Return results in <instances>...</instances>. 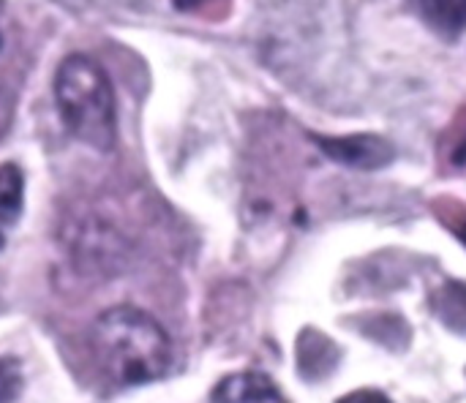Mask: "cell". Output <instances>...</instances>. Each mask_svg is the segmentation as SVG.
I'll return each instance as SVG.
<instances>
[{"label": "cell", "mask_w": 466, "mask_h": 403, "mask_svg": "<svg viewBox=\"0 0 466 403\" xmlns=\"http://www.w3.org/2000/svg\"><path fill=\"white\" fill-rule=\"evenodd\" d=\"M90 349L98 368L120 388L164 379L175 358L167 330L134 306L104 311L90 327Z\"/></svg>", "instance_id": "1"}, {"label": "cell", "mask_w": 466, "mask_h": 403, "mask_svg": "<svg viewBox=\"0 0 466 403\" xmlns=\"http://www.w3.org/2000/svg\"><path fill=\"white\" fill-rule=\"evenodd\" d=\"M52 90L68 134L93 150H112L117 115L106 71L87 55H68L55 71Z\"/></svg>", "instance_id": "2"}, {"label": "cell", "mask_w": 466, "mask_h": 403, "mask_svg": "<svg viewBox=\"0 0 466 403\" xmlns=\"http://www.w3.org/2000/svg\"><path fill=\"white\" fill-rule=\"evenodd\" d=\"M317 147L330 158L352 169H382L396 158L390 139L380 134H350V136H314Z\"/></svg>", "instance_id": "3"}, {"label": "cell", "mask_w": 466, "mask_h": 403, "mask_svg": "<svg viewBox=\"0 0 466 403\" xmlns=\"http://www.w3.org/2000/svg\"><path fill=\"white\" fill-rule=\"evenodd\" d=\"M123 237L104 224L82 227L79 237L74 240V259L82 270H104L112 273V267H120L123 262Z\"/></svg>", "instance_id": "4"}, {"label": "cell", "mask_w": 466, "mask_h": 403, "mask_svg": "<svg viewBox=\"0 0 466 403\" xmlns=\"http://www.w3.org/2000/svg\"><path fill=\"white\" fill-rule=\"evenodd\" d=\"M213 403H287L281 390L268 374L259 371H243L224 377L216 390Z\"/></svg>", "instance_id": "5"}, {"label": "cell", "mask_w": 466, "mask_h": 403, "mask_svg": "<svg viewBox=\"0 0 466 403\" xmlns=\"http://www.w3.org/2000/svg\"><path fill=\"white\" fill-rule=\"evenodd\" d=\"M426 19L442 35H459L466 27V0H420Z\"/></svg>", "instance_id": "6"}, {"label": "cell", "mask_w": 466, "mask_h": 403, "mask_svg": "<svg viewBox=\"0 0 466 403\" xmlns=\"http://www.w3.org/2000/svg\"><path fill=\"white\" fill-rule=\"evenodd\" d=\"M25 199V177L16 164L0 166V224H16Z\"/></svg>", "instance_id": "7"}, {"label": "cell", "mask_w": 466, "mask_h": 403, "mask_svg": "<svg viewBox=\"0 0 466 403\" xmlns=\"http://www.w3.org/2000/svg\"><path fill=\"white\" fill-rule=\"evenodd\" d=\"M442 153L451 166H466V106L442 136Z\"/></svg>", "instance_id": "8"}, {"label": "cell", "mask_w": 466, "mask_h": 403, "mask_svg": "<svg viewBox=\"0 0 466 403\" xmlns=\"http://www.w3.org/2000/svg\"><path fill=\"white\" fill-rule=\"evenodd\" d=\"M25 388L22 363L16 358H0V403H14Z\"/></svg>", "instance_id": "9"}, {"label": "cell", "mask_w": 466, "mask_h": 403, "mask_svg": "<svg viewBox=\"0 0 466 403\" xmlns=\"http://www.w3.org/2000/svg\"><path fill=\"white\" fill-rule=\"evenodd\" d=\"M339 403H390V398L385 393H377V390H358V393L344 396Z\"/></svg>", "instance_id": "10"}, {"label": "cell", "mask_w": 466, "mask_h": 403, "mask_svg": "<svg viewBox=\"0 0 466 403\" xmlns=\"http://www.w3.org/2000/svg\"><path fill=\"white\" fill-rule=\"evenodd\" d=\"M0 248H3V232H0Z\"/></svg>", "instance_id": "11"}]
</instances>
